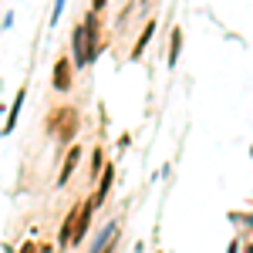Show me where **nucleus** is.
Here are the masks:
<instances>
[{
    "label": "nucleus",
    "mask_w": 253,
    "mask_h": 253,
    "mask_svg": "<svg viewBox=\"0 0 253 253\" xmlns=\"http://www.w3.org/2000/svg\"><path fill=\"white\" fill-rule=\"evenodd\" d=\"M98 169H101V152H98V149H95V156H91V175H95Z\"/></svg>",
    "instance_id": "nucleus-12"
},
{
    "label": "nucleus",
    "mask_w": 253,
    "mask_h": 253,
    "mask_svg": "<svg viewBox=\"0 0 253 253\" xmlns=\"http://www.w3.org/2000/svg\"><path fill=\"white\" fill-rule=\"evenodd\" d=\"M20 253H34V247H31V243H24V247H20Z\"/></svg>",
    "instance_id": "nucleus-14"
},
{
    "label": "nucleus",
    "mask_w": 253,
    "mask_h": 253,
    "mask_svg": "<svg viewBox=\"0 0 253 253\" xmlns=\"http://www.w3.org/2000/svg\"><path fill=\"white\" fill-rule=\"evenodd\" d=\"M20 105H24V91H17V98H14V108H10V112H7V125H3V132H10V128H14V125H17Z\"/></svg>",
    "instance_id": "nucleus-9"
},
{
    "label": "nucleus",
    "mask_w": 253,
    "mask_h": 253,
    "mask_svg": "<svg viewBox=\"0 0 253 253\" xmlns=\"http://www.w3.org/2000/svg\"><path fill=\"white\" fill-rule=\"evenodd\" d=\"M78 156H81V149L75 145V149L68 152V159H64V166H61V182H68V175L75 172V166H78Z\"/></svg>",
    "instance_id": "nucleus-7"
},
{
    "label": "nucleus",
    "mask_w": 253,
    "mask_h": 253,
    "mask_svg": "<svg viewBox=\"0 0 253 253\" xmlns=\"http://www.w3.org/2000/svg\"><path fill=\"white\" fill-rule=\"evenodd\" d=\"M179 51H182V31L172 27V44H169V64L175 68V61H179Z\"/></svg>",
    "instance_id": "nucleus-8"
},
{
    "label": "nucleus",
    "mask_w": 253,
    "mask_h": 253,
    "mask_svg": "<svg viewBox=\"0 0 253 253\" xmlns=\"http://www.w3.org/2000/svg\"><path fill=\"white\" fill-rule=\"evenodd\" d=\"M78 219H81V206H75L71 213L64 216V223H61V233H58L61 247H68V243H75V233H78Z\"/></svg>",
    "instance_id": "nucleus-3"
},
{
    "label": "nucleus",
    "mask_w": 253,
    "mask_h": 253,
    "mask_svg": "<svg viewBox=\"0 0 253 253\" xmlns=\"http://www.w3.org/2000/svg\"><path fill=\"white\" fill-rule=\"evenodd\" d=\"M47 132L58 138V142H71L75 132H78V112H75V108H58V112H51Z\"/></svg>",
    "instance_id": "nucleus-2"
},
{
    "label": "nucleus",
    "mask_w": 253,
    "mask_h": 253,
    "mask_svg": "<svg viewBox=\"0 0 253 253\" xmlns=\"http://www.w3.org/2000/svg\"><path fill=\"white\" fill-rule=\"evenodd\" d=\"M112 236H115V223H108V226H105V230L95 236V247H91V253H105V250H108V240H112Z\"/></svg>",
    "instance_id": "nucleus-6"
},
{
    "label": "nucleus",
    "mask_w": 253,
    "mask_h": 253,
    "mask_svg": "<svg viewBox=\"0 0 253 253\" xmlns=\"http://www.w3.org/2000/svg\"><path fill=\"white\" fill-rule=\"evenodd\" d=\"M101 7H105V0H91V10H95V14L101 10Z\"/></svg>",
    "instance_id": "nucleus-13"
},
{
    "label": "nucleus",
    "mask_w": 253,
    "mask_h": 253,
    "mask_svg": "<svg viewBox=\"0 0 253 253\" xmlns=\"http://www.w3.org/2000/svg\"><path fill=\"white\" fill-rule=\"evenodd\" d=\"M71 44H75V61H78V64L95 61V54H98V20H95V10L84 17V24L75 27Z\"/></svg>",
    "instance_id": "nucleus-1"
},
{
    "label": "nucleus",
    "mask_w": 253,
    "mask_h": 253,
    "mask_svg": "<svg viewBox=\"0 0 253 253\" xmlns=\"http://www.w3.org/2000/svg\"><path fill=\"white\" fill-rule=\"evenodd\" d=\"M247 253H253V247H250V250H247Z\"/></svg>",
    "instance_id": "nucleus-15"
},
{
    "label": "nucleus",
    "mask_w": 253,
    "mask_h": 253,
    "mask_svg": "<svg viewBox=\"0 0 253 253\" xmlns=\"http://www.w3.org/2000/svg\"><path fill=\"white\" fill-rule=\"evenodd\" d=\"M152 34H156V24L149 20V24H145V31H142V38H138V44H135V51H132V58H138V54H142V47H145V41L152 38Z\"/></svg>",
    "instance_id": "nucleus-10"
},
{
    "label": "nucleus",
    "mask_w": 253,
    "mask_h": 253,
    "mask_svg": "<svg viewBox=\"0 0 253 253\" xmlns=\"http://www.w3.org/2000/svg\"><path fill=\"white\" fill-rule=\"evenodd\" d=\"M64 3H68V0H54V14H51V24H58V20H61V10H64Z\"/></svg>",
    "instance_id": "nucleus-11"
},
{
    "label": "nucleus",
    "mask_w": 253,
    "mask_h": 253,
    "mask_svg": "<svg viewBox=\"0 0 253 253\" xmlns=\"http://www.w3.org/2000/svg\"><path fill=\"white\" fill-rule=\"evenodd\" d=\"M112 179H115V169L108 166V169H101V182H98V193L91 196L95 199V206H101L105 203V196H108V189H112Z\"/></svg>",
    "instance_id": "nucleus-5"
},
{
    "label": "nucleus",
    "mask_w": 253,
    "mask_h": 253,
    "mask_svg": "<svg viewBox=\"0 0 253 253\" xmlns=\"http://www.w3.org/2000/svg\"><path fill=\"white\" fill-rule=\"evenodd\" d=\"M71 78H75L71 61H68V58H58V64H54V88H58V91H68V88H71Z\"/></svg>",
    "instance_id": "nucleus-4"
}]
</instances>
